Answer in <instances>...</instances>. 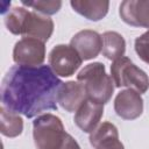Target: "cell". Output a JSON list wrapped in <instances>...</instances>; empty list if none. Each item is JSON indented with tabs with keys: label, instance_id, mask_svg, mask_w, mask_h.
Instances as JSON below:
<instances>
[{
	"label": "cell",
	"instance_id": "10",
	"mask_svg": "<svg viewBox=\"0 0 149 149\" xmlns=\"http://www.w3.org/2000/svg\"><path fill=\"white\" fill-rule=\"evenodd\" d=\"M119 14L125 23L149 30V0H125L120 5Z\"/></svg>",
	"mask_w": 149,
	"mask_h": 149
},
{
	"label": "cell",
	"instance_id": "18",
	"mask_svg": "<svg viewBox=\"0 0 149 149\" xmlns=\"http://www.w3.org/2000/svg\"><path fill=\"white\" fill-rule=\"evenodd\" d=\"M134 47L137 56L143 62L149 64V30H147L146 33L136 37Z\"/></svg>",
	"mask_w": 149,
	"mask_h": 149
},
{
	"label": "cell",
	"instance_id": "2",
	"mask_svg": "<svg viewBox=\"0 0 149 149\" xmlns=\"http://www.w3.org/2000/svg\"><path fill=\"white\" fill-rule=\"evenodd\" d=\"M6 28L14 35L31 37L47 42L54 33V21L35 10H28L24 7H13L5 16Z\"/></svg>",
	"mask_w": 149,
	"mask_h": 149
},
{
	"label": "cell",
	"instance_id": "19",
	"mask_svg": "<svg viewBox=\"0 0 149 149\" xmlns=\"http://www.w3.org/2000/svg\"><path fill=\"white\" fill-rule=\"evenodd\" d=\"M59 149H81V148L78 144V142L68 133L65 139H64V142H63V144L61 146Z\"/></svg>",
	"mask_w": 149,
	"mask_h": 149
},
{
	"label": "cell",
	"instance_id": "13",
	"mask_svg": "<svg viewBox=\"0 0 149 149\" xmlns=\"http://www.w3.org/2000/svg\"><path fill=\"white\" fill-rule=\"evenodd\" d=\"M85 100H87L85 88L78 80L63 83L58 94V104L66 112H77Z\"/></svg>",
	"mask_w": 149,
	"mask_h": 149
},
{
	"label": "cell",
	"instance_id": "5",
	"mask_svg": "<svg viewBox=\"0 0 149 149\" xmlns=\"http://www.w3.org/2000/svg\"><path fill=\"white\" fill-rule=\"evenodd\" d=\"M111 77L116 87L132 88L140 94L146 93L149 88V77L137 68L128 57H121L111 65Z\"/></svg>",
	"mask_w": 149,
	"mask_h": 149
},
{
	"label": "cell",
	"instance_id": "8",
	"mask_svg": "<svg viewBox=\"0 0 149 149\" xmlns=\"http://www.w3.org/2000/svg\"><path fill=\"white\" fill-rule=\"evenodd\" d=\"M70 45L78 52L83 61L95 58L102 49L101 35L91 29H84L74 34L70 41Z\"/></svg>",
	"mask_w": 149,
	"mask_h": 149
},
{
	"label": "cell",
	"instance_id": "15",
	"mask_svg": "<svg viewBox=\"0 0 149 149\" xmlns=\"http://www.w3.org/2000/svg\"><path fill=\"white\" fill-rule=\"evenodd\" d=\"M102 38V55L111 61H116L123 57L126 52V41L121 34L116 31H105Z\"/></svg>",
	"mask_w": 149,
	"mask_h": 149
},
{
	"label": "cell",
	"instance_id": "14",
	"mask_svg": "<svg viewBox=\"0 0 149 149\" xmlns=\"http://www.w3.org/2000/svg\"><path fill=\"white\" fill-rule=\"evenodd\" d=\"M70 5L74 12L90 21H100L108 13L109 2L106 0H72Z\"/></svg>",
	"mask_w": 149,
	"mask_h": 149
},
{
	"label": "cell",
	"instance_id": "16",
	"mask_svg": "<svg viewBox=\"0 0 149 149\" xmlns=\"http://www.w3.org/2000/svg\"><path fill=\"white\" fill-rule=\"evenodd\" d=\"M0 130L7 137H16L23 130V120L20 114L14 113L6 107H0Z\"/></svg>",
	"mask_w": 149,
	"mask_h": 149
},
{
	"label": "cell",
	"instance_id": "9",
	"mask_svg": "<svg viewBox=\"0 0 149 149\" xmlns=\"http://www.w3.org/2000/svg\"><path fill=\"white\" fill-rule=\"evenodd\" d=\"M114 111L121 119L135 120L143 112V99L132 88L122 90L114 99Z\"/></svg>",
	"mask_w": 149,
	"mask_h": 149
},
{
	"label": "cell",
	"instance_id": "4",
	"mask_svg": "<svg viewBox=\"0 0 149 149\" xmlns=\"http://www.w3.org/2000/svg\"><path fill=\"white\" fill-rule=\"evenodd\" d=\"M62 120L50 113L33 121V137L37 149H59L66 136Z\"/></svg>",
	"mask_w": 149,
	"mask_h": 149
},
{
	"label": "cell",
	"instance_id": "17",
	"mask_svg": "<svg viewBox=\"0 0 149 149\" xmlns=\"http://www.w3.org/2000/svg\"><path fill=\"white\" fill-rule=\"evenodd\" d=\"M21 3L23 6L33 8L35 12H37L40 14H43L47 16L56 14L62 7V1H59V0H35V1L21 0Z\"/></svg>",
	"mask_w": 149,
	"mask_h": 149
},
{
	"label": "cell",
	"instance_id": "7",
	"mask_svg": "<svg viewBox=\"0 0 149 149\" xmlns=\"http://www.w3.org/2000/svg\"><path fill=\"white\" fill-rule=\"evenodd\" d=\"M13 59L17 65H24V66L42 65L45 59L44 42L31 37H22L14 45Z\"/></svg>",
	"mask_w": 149,
	"mask_h": 149
},
{
	"label": "cell",
	"instance_id": "1",
	"mask_svg": "<svg viewBox=\"0 0 149 149\" xmlns=\"http://www.w3.org/2000/svg\"><path fill=\"white\" fill-rule=\"evenodd\" d=\"M63 81L48 65H14L1 81L0 95L7 109L34 118L48 111H57Z\"/></svg>",
	"mask_w": 149,
	"mask_h": 149
},
{
	"label": "cell",
	"instance_id": "3",
	"mask_svg": "<svg viewBox=\"0 0 149 149\" xmlns=\"http://www.w3.org/2000/svg\"><path fill=\"white\" fill-rule=\"evenodd\" d=\"M77 80L84 86L88 100L105 105L112 98L115 85L102 63L94 62L84 66L77 74Z\"/></svg>",
	"mask_w": 149,
	"mask_h": 149
},
{
	"label": "cell",
	"instance_id": "11",
	"mask_svg": "<svg viewBox=\"0 0 149 149\" xmlns=\"http://www.w3.org/2000/svg\"><path fill=\"white\" fill-rule=\"evenodd\" d=\"M102 114L104 105L87 99L76 112L73 121L77 125V127L80 128L84 133L91 134L99 126Z\"/></svg>",
	"mask_w": 149,
	"mask_h": 149
},
{
	"label": "cell",
	"instance_id": "6",
	"mask_svg": "<svg viewBox=\"0 0 149 149\" xmlns=\"http://www.w3.org/2000/svg\"><path fill=\"white\" fill-rule=\"evenodd\" d=\"M49 65L56 76L70 77L80 68L83 59L78 52L66 44H57L49 52Z\"/></svg>",
	"mask_w": 149,
	"mask_h": 149
},
{
	"label": "cell",
	"instance_id": "12",
	"mask_svg": "<svg viewBox=\"0 0 149 149\" xmlns=\"http://www.w3.org/2000/svg\"><path fill=\"white\" fill-rule=\"evenodd\" d=\"M90 143L94 149H125L119 140L118 128L108 121L99 123L90 134Z\"/></svg>",
	"mask_w": 149,
	"mask_h": 149
}]
</instances>
